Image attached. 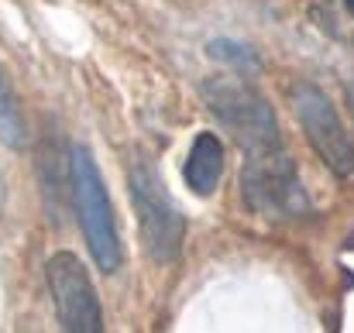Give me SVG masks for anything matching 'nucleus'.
Returning a JSON list of instances; mask_svg holds the SVG:
<instances>
[{"label": "nucleus", "mask_w": 354, "mask_h": 333, "mask_svg": "<svg viewBox=\"0 0 354 333\" xmlns=\"http://www.w3.org/2000/svg\"><path fill=\"white\" fill-rule=\"evenodd\" d=\"M241 193L251 213L258 217H299L306 213V193L296 175V162L286 144L244 151Z\"/></svg>", "instance_id": "7ed1b4c3"}, {"label": "nucleus", "mask_w": 354, "mask_h": 333, "mask_svg": "<svg viewBox=\"0 0 354 333\" xmlns=\"http://www.w3.org/2000/svg\"><path fill=\"white\" fill-rule=\"evenodd\" d=\"M344 7H348V14L354 17V0H344Z\"/></svg>", "instance_id": "9d476101"}, {"label": "nucleus", "mask_w": 354, "mask_h": 333, "mask_svg": "<svg viewBox=\"0 0 354 333\" xmlns=\"http://www.w3.org/2000/svg\"><path fill=\"white\" fill-rule=\"evenodd\" d=\"M203 100L210 113L241 141L244 151H258V148H272L282 144L279 134V120L268 107V100L248 86L241 76H214L203 83Z\"/></svg>", "instance_id": "20e7f679"}, {"label": "nucleus", "mask_w": 354, "mask_h": 333, "mask_svg": "<svg viewBox=\"0 0 354 333\" xmlns=\"http://www.w3.org/2000/svg\"><path fill=\"white\" fill-rule=\"evenodd\" d=\"M127 182H131V203H134V217H138L145 254L151 261H158V265H172L183 254L186 217L176 210V203L165 193L158 172L145 158H131Z\"/></svg>", "instance_id": "f03ea898"}, {"label": "nucleus", "mask_w": 354, "mask_h": 333, "mask_svg": "<svg viewBox=\"0 0 354 333\" xmlns=\"http://www.w3.org/2000/svg\"><path fill=\"white\" fill-rule=\"evenodd\" d=\"M45 282L62 333H107L104 306L86 265L73 251H55L45 265Z\"/></svg>", "instance_id": "423d86ee"}, {"label": "nucleus", "mask_w": 354, "mask_h": 333, "mask_svg": "<svg viewBox=\"0 0 354 333\" xmlns=\"http://www.w3.org/2000/svg\"><path fill=\"white\" fill-rule=\"evenodd\" d=\"M66 179H69L73 207H76V217H80V227H83V240H86L97 268L104 275H114L120 268V261H124V247H120V234H118V220H114L107 182H104L90 148L76 144L69 151Z\"/></svg>", "instance_id": "f257e3e1"}, {"label": "nucleus", "mask_w": 354, "mask_h": 333, "mask_svg": "<svg viewBox=\"0 0 354 333\" xmlns=\"http://www.w3.org/2000/svg\"><path fill=\"white\" fill-rule=\"evenodd\" d=\"M289 104L296 111V120L310 141V148L317 151V158L337 175L348 179L354 175V141L341 120L337 107L330 104V97L313 86V83H296L289 90Z\"/></svg>", "instance_id": "39448f33"}, {"label": "nucleus", "mask_w": 354, "mask_h": 333, "mask_svg": "<svg viewBox=\"0 0 354 333\" xmlns=\"http://www.w3.org/2000/svg\"><path fill=\"white\" fill-rule=\"evenodd\" d=\"M0 141L7 148H24L28 144V131H24L17 97H14V90H10V83L3 76H0Z\"/></svg>", "instance_id": "6e6552de"}, {"label": "nucleus", "mask_w": 354, "mask_h": 333, "mask_svg": "<svg viewBox=\"0 0 354 333\" xmlns=\"http://www.w3.org/2000/svg\"><path fill=\"white\" fill-rule=\"evenodd\" d=\"M224 175V144L214 131H200L183 162V179L196 196H210Z\"/></svg>", "instance_id": "0eeeda50"}, {"label": "nucleus", "mask_w": 354, "mask_h": 333, "mask_svg": "<svg viewBox=\"0 0 354 333\" xmlns=\"http://www.w3.org/2000/svg\"><path fill=\"white\" fill-rule=\"evenodd\" d=\"M348 107H351V117H354V83L348 86Z\"/></svg>", "instance_id": "1a4fd4ad"}]
</instances>
